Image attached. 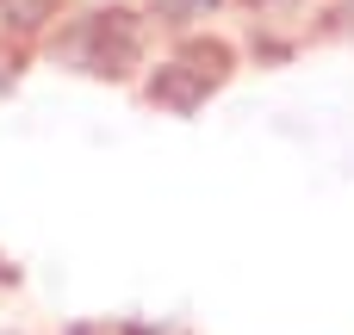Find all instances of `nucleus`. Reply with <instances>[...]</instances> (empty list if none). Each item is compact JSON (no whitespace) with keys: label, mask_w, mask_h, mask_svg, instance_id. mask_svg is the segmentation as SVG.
<instances>
[{"label":"nucleus","mask_w":354,"mask_h":335,"mask_svg":"<svg viewBox=\"0 0 354 335\" xmlns=\"http://www.w3.org/2000/svg\"><path fill=\"white\" fill-rule=\"evenodd\" d=\"M149 31L137 6H81L50 31V62L87 81H131L149 62Z\"/></svg>","instance_id":"f257e3e1"},{"label":"nucleus","mask_w":354,"mask_h":335,"mask_svg":"<svg viewBox=\"0 0 354 335\" xmlns=\"http://www.w3.org/2000/svg\"><path fill=\"white\" fill-rule=\"evenodd\" d=\"M236 75V50L224 37H205V31H187L162 62H149L143 75V99L168 118H193L205 99H218Z\"/></svg>","instance_id":"f03ea898"},{"label":"nucleus","mask_w":354,"mask_h":335,"mask_svg":"<svg viewBox=\"0 0 354 335\" xmlns=\"http://www.w3.org/2000/svg\"><path fill=\"white\" fill-rule=\"evenodd\" d=\"M230 0H143V19L149 25H162V31H174V37H187V31H199L205 19H218Z\"/></svg>","instance_id":"7ed1b4c3"},{"label":"nucleus","mask_w":354,"mask_h":335,"mask_svg":"<svg viewBox=\"0 0 354 335\" xmlns=\"http://www.w3.org/2000/svg\"><path fill=\"white\" fill-rule=\"evenodd\" d=\"M317 37H354V0H324L317 6Z\"/></svg>","instance_id":"20e7f679"},{"label":"nucleus","mask_w":354,"mask_h":335,"mask_svg":"<svg viewBox=\"0 0 354 335\" xmlns=\"http://www.w3.org/2000/svg\"><path fill=\"white\" fill-rule=\"evenodd\" d=\"M19 81H25V50L0 37V99H6V93H12Z\"/></svg>","instance_id":"39448f33"},{"label":"nucleus","mask_w":354,"mask_h":335,"mask_svg":"<svg viewBox=\"0 0 354 335\" xmlns=\"http://www.w3.org/2000/svg\"><path fill=\"white\" fill-rule=\"evenodd\" d=\"M12 280H19V274H12V261H0V286H12Z\"/></svg>","instance_id":"423d86ee"},{"label":"nucleus","mask_w":354,"mask_h":335,"mask_svg":"<svg viewBox=\"0 0 354 335\" xmlns=\"http://www.w3.org/2000/svg\"><path fill=\"white\" fill-rule=\"evenodd\" d=\"M68 335H93V329H87V323H75V329H68Z\"/></svg>","instance_id":"0eeeda50"}]
</instances>
